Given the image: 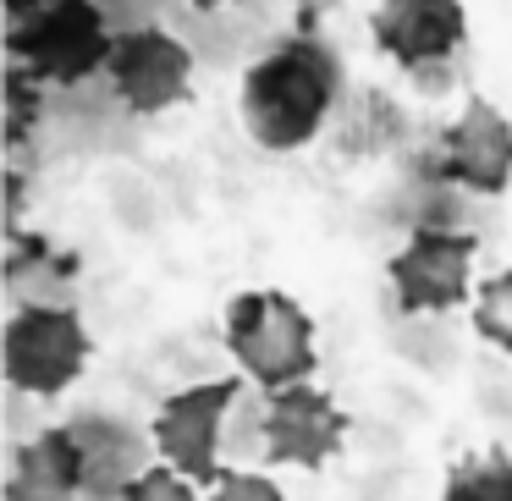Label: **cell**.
Listing matches in <instances>:
<instances>
[{
  "label": "cell",
  "instance_id": "6da1fadb",
  "mask_svg": "<svg viewBox=\"0 0 512 501\" xmlns=\"http://www.w3.org/2000/svg\"><path fill=\"white\" fill-rule=\"evenodd\" d=\"M336 105V56L314 39H281L243 78V127L259 149L287 155L325 127Z\"/></svg>",
  "mask_w": 512,
  "mask_h": 501
},
{
  "label": "cell",
  "instance_id": "7a4b0ae2",
  "mask_svg": "<svg viewBox=\"0 0 512 501\" xmlns=\"http://www.w3.org/2000/svg\"><path fill=\"white\" fill-rule=\"evenodd\" d=\"M6 45L17 67H28L39 83H78L111 61L116 39L105 34V12L94 0H39L34 12L12 17Z\"/></svg>",
  "mask_w": 512,
  "mask_h": 501
},
{
  "label": "cell",
  "instance_id": "3957f363",
  "mask_svg": "<svg viewBox=\"0 0 512 501\" xmlns=\"http://www.w3.org/2000/svg\"><path fill=\"white\" fill-rule=\"evenodd\" d=\"M226 347L259 386H292L314 369V320L287 292H243L226 309Z\"/></svg>",
  "mask_w": 512,
  "mask_h": 501
},
{
  "label": "cell",
  "instance_id": "277c9868",
  "mask_svg": "<svg viewBox=\"0 0 512 501\" xmlns=\"http://www.w3.org/2000/svg\"><path fill=\"white\" fill-rule=\"evenodd\" d=\"M89 358V325L72 303H23L6 325V375L17 391L56 397Z\"/></svg>",
  "mask_w": 512,
  "mask_h": 501
},
{
  "label": "cell",
  "instance_id": "5b68a950",
  "mask_svg": "<svg viewBox=\"0 0 512 501\" xmlns=\"http://www.w3.org/2000/svg\"><path fill=\"white\" fill-rule=\"evenodd\" d=\"M474 254L479 237L468 232H441V226H419L397 259H391V287L408 314H435L457 309L474 292Z\"/></svg>",
  "mask_w": 512,
  "mask_h": 501
},
{
  "label": "cell",
  "instance_id": "8992f818",
  "mask_svg": "<svg viewBox=\"0 0 512 501\" xmlns=\"http://www.w3.org/2000/svg\"><path fill=\"white\" fill-rule=\"evenodd\" d=\"M232 402H237V380H204V386L166 397L155 413V452L171 468H182L193 485H215L221 479L215 441H221V419Z\"/></svg>",
  "mask_w": 512,
  "mask_h": 501
},
{
  "label": "cell",
  "instance_id": "52a82bcc",
  "mask_svg": "<svg viewBox=\"0 0 512 501\" xmlns=\"http://www.w3.org/2000/svg\"><path fill=\"white\" fill-rule=\"evenodd\" d=\"M111 83L138 116H155L166 105L188 100L193 89V50L166 28H133L111 45Z\"/></svg>",
  "mask_w": 512,
  "mask_h": 501
},
{
  "label": "cell",
  "instance_id": "ba28073f",
  "mask_svg": "<svg viewBox=\"0 0 512 501\" xmlns=\"http://www.w3.org/2000/svg\"><path fill=\"white\" fill-rule=\"evenodd\" d=\"M342 435H347V413L320 386L292 380V386L270 391V408H265V457L270 463L320 468L342 446Z\"/></svg>",
  "mask_w": 512,
  "mask_h": 501
},
{
  "label": "cell",
  "instance_id": "9c48e42d",
  "mask_svg": "<svg viewBox=\"0 0 512 501\" xmlns=\"http://www.w3.org/2000/svg\"><path fill=\"white\" fill-rule=\"evenodd\" d=\"M369 28H375V45L397 67L419 72L463 45L468 17H463V0H380Z\"/></svg>",
  "mask_w": 512,
  "mask_h": 501
},
{
  "label": "cell",
  "instance_id": "30bf717a",
  "mask_svg": "<svg viewBox=\"0 0 512 501\" xmlns=\"http://www.w3.org/2000/svg\"><path fill=\"white\" fill-rule=\"evenodd\" d=\"M441 177L474 193H501L512 182V122L490 100H468L441 133Z\"/></svg>",
  "mask_w": 512,
  "mask_h": 501
},
{
  "label": "cell",
  "instance_id": "8fae6325",
  "mask_svg": "<svg viewBox=\"0 0 512 501\" xmlns=\"http://www.w3.org/2000/svg\"><path fill=\"white\" fill-rule=\"evenodd\" d=\"M78 435L83 452V496L89 501H122L138 479L149 474V441L133 424L111 419V413H83L67 424Z\"/></svg>",
  "mask_w": 512,
  "mask_h": 501
},
{
  "label": "cell",
  "instance_id": "7c38bea8",
  "mask_svg": "<svg viewBox=\"0 0 512 501\" xmlns=\"http://www.w3.org/2000/svg\"><path fill=\"white\" fill-rule=\"evenodd\" d=\"M6 501H83V452L67 424L17 446Z\"/></svg>",
  "mask_w": 512,
  "mask_h": 501
},
{
  "label": "cell",
  "instance_id": "4fadbf2b",
  "mask_svg": "<svg viewBox=\"0 0 512 501\" xmlns=\"http://www.w3.org/2000/svg\"><path fill=\"white\" fill-rule=\"evenodd\" d=\"M441 501H512V457L507 452H485L468 457L446 474Z\"/></svg>",
  "mask_w": 512,
  "mask_h": 501
},
{
  "label": "cell",
  "instance_id": "5bb4252c",
  "mask_svg": "<svg viewBox=\"0 0 512 501\" xmlns=\"http://www.w3.org/2000/svg\"><path fill=\"white\" fill-rule=\"evenodd\" d=\"M474 331L485 342H496L501 353H512V270H496V276L479 281L474 292Z\"/></svg>",
  "mask_w": 512,
  "mask_h": 501
},
{
  "label": "cell",
  "instance_id": "9a60e30c",
  "mask_svg": "<svg viewBox=\"0 0 512 501\" xmlns=\"http://www.w3.org/2000/svg\"><path fill=\"white\" fill-rule=\"evenodd\" d=\"M122 501H199V496H193V479L182 474V468L160 463V468H149V474L138 479Z\"/></svg>",
  "mask_w": 512,
  "mask_h": 501
},
{
  "label": "cell",
  "instance_id": "2e32d148",
  "mask_svg": "<svg viewBox=\"0 0 512 501\" xmlns=\"http://www.w3.org/2000/svg\"><path fill=\"white\" fill-rule=\"evenodd\" d=\"M215 501H281V490L270 485L265 474H237V468H221V479H215Z\"/></svg>",
  "mask_w": 512,
  "mask_h": 501
},
{
  "label": "cell",
  "instance_id": "e0dca14e",
  "mask_svg": "<svg viewBox=\"0 0 512 501\" xmlns=\"http://www.w3.org/2000/svg\"><path fill=\"white\" fill-rule=\"evenodd\" d=\"M34 72L28 67H12V78H6V100H12V144L28 133V122H34Z\"/></svg>",
  "mask_w": 512,
  "mask_h": 501
},
{
  "label": "cell",
  "instance_id": "ac0fdd59",
  "mask_svg": "<svg viewBox=\"0 0 512 501\" xmlns=\"http://www.w3.org/2000/svg\"><path fill=\"white\" fill-rule=\"evenodd\" d=\"M34 6H39V0H6V12H12V17L17 12H34Z\"/></svg>",
  "mask_w": 512,
  "mask_h": 501
},
{
  "label": "cell",
  "instance_id": "d6986e66",
  "mask_svg": "<svg viewBox=\"0 0 512 501\" xmlns=\"http://www.w3.org/2000/svg\"><path fill=\"white\" fill-rule=\"evenodd\" d=\"M193 6H221V0H193Z\"/></svg>",
  "mask_w": 512,
  "mask_h": 501
}]
</instances>
